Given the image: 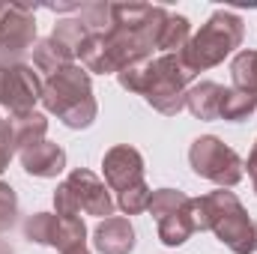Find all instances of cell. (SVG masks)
I'll return each instance as SVG.
<instances>
[{
    "label": "cell",
    "mask_w": 257,
    "mask_h": 254,
    "mask_svg": "<svg viewBox=\"0 0 257 254\" xmlns=\"http://www.w3.org/2000/svg\"><path fill=\"white\" fill-rule=\"evenodd\" d=\"M168 21L165 6L150 3H111V27L105 33H90L78 48L81 66L99 75H120L123 69L153 60L159 48L162 24Z\"/></svg>",
    "instance_id": "cell-1"
},
{
    "label": "cell",
    "mask_w": 257,
    "mask_h": 254,
    "mask_svg": "<svg viewBox=\"0 0 257 254\" xmlns=\"http://www.w3.org/2000/svg\"><path fill=\"white\" fill-rule=\"evenodd\" d=\"M194 78V72L183 63L180 54H162L156 60H147L141 66L123 69L117 75L120 87L128 93H141L159 114L177 117L186 108V87Z\"/></svg>",
    "instance_id": "cell-2"
},
{
    "label": "cell",
    "mask_w": 257,
    "mask_h": 254,
    "mask_svg": "<svg viewBox=\"0 0 257 254\" xmlns=\"http://www.w3.org/2000/svg\"><path fill=\"white\" fill-rule=\"evenodd\" d=\"M42 105L48 114H57L63 120V126L87 129L99 114V105L93 99L90 72L84 66L72 63L54 75H48V81L42 84Z\"/></svg>",
    "instance_id": "cell-3"
},
{
    "label": "cell",
    "mask_w": 257,
    "mask_h": 254,
    "mask_svg": "<svg viewBox=\"0 0 257 254\" xmlns=\"http://www.w3.org/2000/svg\"><path fill=\"white\" fill-rule=\"evenodd\" d=\"M242 36H245L242 18L236 12H230V9H215L209 15V21L186 42L180 57H183V63L189 66L194 75L206 72V69L218 66L227 54H233L242 45Z\"/></svg>",
    "instance_id": "cell-4"
},
{
    "label": "cell",
    "mask_w": 257,
    "mask_h": 254,
    "mask_svg": "<svg viewBox=\"0 0 257 254\" xmlns=\"http://www.w3.org/2000/svg\"><path fill=\"white\" fill-rule=\"evenodd\" d=\"M206 200V215H209V230L218 236L221 245H227L233 254H254L257 251V221L245 212L242 200L233 191H212L203 197Z\"/></svg>",
    "instance_id": "cell-5"
},
{
    "label": "cell",
    "mask_w": 257,
    "mask_h": 254,
    "mask_svg": "<svg viewBox=\"0 0 257 254\" xmlns=\"http://www.w3.org/2000/svg\"><path fill=\"white\" fill-rule=\"evenodd\" d=\"M114 206L117 203L111 197V189L87 168L72 171L54 191V209H57V215H66V218H78L81 212L111 218Z\"/></svg>",
    "instance_id": "cell-6"
},
{
    "label": "cell",
    "mask_w": 257,
    "mask_h": 254,
    "mask_svg": "<svg viewBox=\"0 0 257 254\" xmlns=\"http://www.w3.org/2000/svg\"><path fill=\"white\" fill-rule=\"evenodd\" d=\"M189 165L197 177H203L221 189H233L245 174V162L236 156V150H230L215 135H203L194 141L189 150Z\"/></svg>",
    "instance_id": "cell-7"
},
{
    "label": "cell",
    "mask_w": 257,
    "mask_h": 254,
    "mask_svg": "<svg viewBox=\"0 0 257 254\" xmlns=\"http://www.w3.org/2000/svg\"><path fill=\"white\" fill-rule=\"evenodd\" d=\"M36 39V15L21 3H0V60L18 63L27 51H33Z\"/></svg>",
    "instance_id": "cell-8"
},
{
    "label": "cell",
    "mask_w": 257,
    "mask_h": 254,
    "mask_svg": "<svg viewBox=\"0 0 257 254\" xmlns=\"http://www.w3.org/2000/svg\"><path fill=\"white\" fill-rule=\"evenodd\" d=\"M42 102V81L27 63H0V105L12 117L33 114V105Z\"/></svg>",
    "instance_id": "cell-9"
},
{
    "label": "cell",
    "mask_w": 257,
    "mask_h": 254,
    "mask_svg": "<svg viewBox=\"0 0 257 254\" xmlns=\"http://www.w3.org/2000/svg\"><path fill=\"white\" fill-rule=\"evenodd\" d=\"M24 236L36 245H51L63 254L75 245H87V227L81 218H66L57 212H36L24 221Z\"/></svg>",
    "instance_id": "cell-10"
},
{
    "label": "cell",
    "mask_w": 257,
    "mask_h": 254,
    "mask_svg": "<svg viewBox=\"0 0 257 254\" xmlns=\"http://www.w3.org/2000/svg\"><path fill=\"white\" fill-rule=\"evenodd\" d=\"M102 171H105V186L120 194L144 183V156L128 144H117L105 153Z\"/></svg>",
    "instance_id": "cell-11"
},
{
    "label": "cell",
    "mask_w": 257,
    "mask_h": 254,
    "mask_svg": "<svg viewBox=\"0 0 257 254\" xmlns=\"http://www.w3.org/2000/svg\"><path fill=\"white\" fill-rule=\"evenodd\" d=\"M21 156V165L30 177H39V180H51L57 177L66 168V150L51 144V141H39V144H30L24 150H18Z\"/></svg>",
    "instance_id": "cell-12"
},
{
    "label": "cell",
    "mask_w": 257,
    "mask_h": 254,
    "mask_svg": "<svg viewBox=\"0 0 257 254\" xmlns=\"http://www.w3.org/2000/svg\"><path fill=\"white\" fill-rule=\"evenodd\" d=\"M93 245L102 254H128L135 248V227H132V221L123 218V215L105 218L96 227V233H93Z\"/></svg>",
    "instance_id": "cell-13"
},
{
    "label": "cell",
    "mask_w": 257,
    "mask_h": 254,
    "mask_svg": "<svg viewBox=\"0 0 257 254\" xmlns=\"http://www.w3.org/2000/svg\"><path fill=\"white\" fill-rule=\"evenodd\" d=\"M224 87L215 81H200L186 93V108L197 120H218V105H221Z\"/></svg>",
    "instance_id": "cell-14"
},
{
    "label": "cell",
    "mask_w": 257,
    "mask_h": 254,
    "mask_svg": "<svg viewBox=\"0 0 257 254\" xmlns=\"http://www.w3.org/2000/svg\"><path fill=\"white\" fill-rule=\"evenodd\" d=\"M192 233H194V224H192V215H189V200L180 209H174L171 215L159 218V239L165 245H171V248L183 245Z\"/></svg>",
    "instance_id": "cell-15"
},
{
    "label": "cell",
    "mask_w": 257,
    "mask_h": 254,
    "mask_svg": "<svg viewBox=\"0 0 257 254\" xmlns=\"http://www.w3.org/2000/svg\"><path fill=\"white\" fill-rule=\"evenodd\" d=\"M257 111V99L236 90V87H224L221 93V105H218V120H227V123H242L248 120Z\"/></svg>",
    "instance_id": "cell-16"
},
{
    "label": "cell",
    "mask_w": 257,
    "mask_h": 254,
    "mask_svg": "<svg viewBox=\"0 0 257 254\" xmlns=\"http://www.w3.org/2000/svg\"><path fill=\"white\" fill-rule=\"evenodd\" d=\"M189 39H192V24H189V18H186V15H177V12H168V21L162 24V33H159V51H165V54H180Z\"/></svg>",
    "instance_id": "cell-17"
},
{
    "label": "cell",
    "mask_w": 257,
    "mask_h": 254,
    "mask_svg": "<svg viewBox=\"0 0 257 254\" xmlns=\"http://www.w3.org/2000/svg\"><path fill=\"white\" fill-rule=\"evenodd\" d=\"M72 63H75V57H72L66 48H60L51 36L33 45V66H36L39 72L54 75V72H60L63 66H72Z\"/></svg>",
    "instance_id": "cell-18"
},
{
    "label": "cell",
    "mask_w": 257,
    "mask_h": 254,
    "mask_svg": "<svg viewBox=\"0 0 257 254\" xmlns=\"http://www.w3.org/2000/svg\"><path fill=\"white\" fill-rule=\"evenodd\" d=\"M230 78H233V87L254 96L257 99V51H239L230 63Z\"/></svg>",
    "instance_id": "cell-19"
},
{
    "label": "cell",
    "mask_w": 257,
    "mask_h": 254,
    "mask_svg": "<svg viewBox=\"0 0 257 254\" xmlns=\"http://www.w3.org/2000/svg\"><path fill=\"white\" fill-rule=\"evenodd\" d=\"M12 132H15V147L24 150L30 144H39L45 141V132H48V120L42 114H24V117H12Z\"/></svg>",
    "instance_id": "cell-20"
},
{
    "label": "cell",
    "mask_w": 257,
    "mask_h": 254,
    "mask_svg": "<svg viewBox=\"0 0 257 254\" xmlns=\"http://www.w3.org/2000/svg\"><path fill=\"white\" fill-rule=\"evenodd\" d=\"M87 36H90V27H87L81 18H66V21H60V24L54 27V33H51V39H54L60 48H66L72 57H78V48L84 45Z\"/></svg>",
    "instance_id": "cell-21"
},
{
    "label": "cell",
    "mask_w": 257,
    "mask_h": 254,
    "mask_svg": "<svg viewBox=\"0 0 257 254\" xmlns=\"http://www.w3.org/2000/svg\"><path fill=\"white\" fill-rule=\"evenodd\" d=\"M189 200V194L186 191H177V189H156L150 194V206H147V212L159 221V218H165V215H171L174 209H180L183 203Z\"/></svg>",
    "instance_id": "cell-22"
},
{
    "label": "cell",
    "mask_w": 257,
    "mask_h": 254,
    "mask_svg": "<svg viewBox=\"0 0 257 254\" xmlns=\"http://www.w3.org/2000/svg\"><path fill=\"white\" fill-rule=\"evenodd\" d=\"M150 194H153V189H150L147 183H141V186H135V189L120 191V194H117V206H120L126 215L147 212V206H150Z\"/></svg>",
    "instance_id": "cell-23"
},
{
    "label": "cell",
    "mask_w": 257,
    "mask_h": 254,
    "mask_svg": "<svg viewBox=\"0 0 257 254\" xmlns=\"http://www.w3.org/2000/svg\"><path fill=\"white\" fill-rule=\"evenodd\" d=\"M18 218V197H15V189L0 183V233H6Z\"/></svg>",
    "instance_id": "cell-24"
},
{
    "label": "cell",
    "mask_w": 257,
    "mask_h": 254,
    "mask_svg": "<svg viewBox=\"0 0 257 254\" xmlns=\"http://www.w3.org/2000/svg\"><path fill=\"white\" fill-rule=\"evenodd\" d=\"M15 132H12V120H0V174L9 168L12 156H15Z\"/></svg>",
    "instance_id": "cell-25"
},
{
    "label": "cell",
    "mask_w": 257,
    "mask_h": 254,
    "mask_svg": "<svg viewBox=\"0 0 257 254\" xmlns=\"http://www.w3.org/2000/svg\"><path fill=\"white\" fill-rule=\"evenodd\" d=\"M245 168H248V177H251V183H254V191H257V141H254V147H251V156H248Z\"/></svg>",
    "instance_id": "cell-26"
},
{
    "label": "cell",
    "mask_w": 257,
    "mask_h": 254,
    "mask_svg": "<svg viewBox=\"0 0 257 254\" xmlns=\"http://www.w3.org/2000/svg\"><path fill=\"white\" fill-rule=\"evenodd\" d=\"M63 254H90V248H87V245H75V248H69V251H63Z\"/></svg>",
    "instance_id": "cell-27"
},
{
    "label": "cell",
    "mask_w": 257,
    "mask_h": 254,
    "mask_svg": "<svg viewBox=\"0 0 257 254\" xmlns=\"http://www.w3.org/2000/svg\"><path fill=\"white\" fill-rule=\"evenodd\" d=\"M0 254H15V251H12V245H9V242H3V239H0Z\"/></svg>",
    "instance_id": "cell-28"
}]
</instances>
